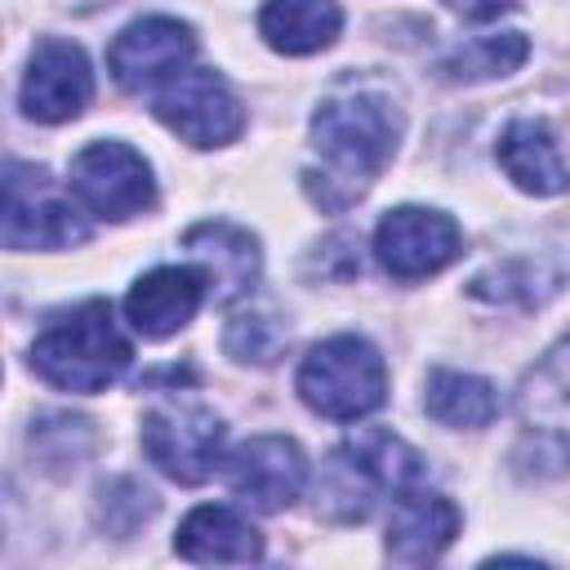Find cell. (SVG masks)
Listing matches in <instances>:
<instances>
[{"label":"cell","instance_id":"cell-1","mask_svg":"<svg viewBox=\"0 0 570 570\" xmlns=\"http://www.w3.org/2000/svg\"><path fill=\"white\" fill-rule=\"evenodd\" d=\"M401 107L379 89H343L325 98L312 116V147L321 151L325 169L307 174L312 200L325 209H343L383 174L401 142Z\"/></svg>","mask_w":570,"mask_h":570},{"label":"cell","instance_id":"cell-2","mask_svg":"<svg viewBox=\"0 0 570 570\" xmlns=\"http://www.w3.org/2000/svg\"><path fill=\"white\" fill-rule=\"evenodd\" d=\"M129 361L134 347L102 298H85L49 316L31 343V370L62 392H102L129 370Z\"/></svg>","mask_w":570,"mask_h":570},{"label":"cell","instance_id":"cell-3","mask_svg":"<svg viewBox=\"0 0 570 570\" xmlns=\"http://www.w3.org/2000/svg\"><path fill=\"white\" fill-rule=\"evenodd\" d=\"M298 396L307 410L334 423H356L387 401V365L361 334H334L316 343L298 365Z\"/></svg>","mask_w":570,"mask_h":570},{"label":"cell","instance_id":"cell-4","mask_svg":"<svg viewBox=\"0 0 570 570\" xmlns=\"http://www.w3.org/2000/svg\"><path fill=\"white\" fill-rule=\"evenodd\" d=\"M517 459L530 472H561L570 463V334L557 338L517 387Z\"/></svg>","mask_w":570,"mask_h":570},{"label":"cell","instance_id":"cell-5","mask_svg":"<svg viewBox=\"0 0 570 570\" xmlns=\"http://www.w3.org/2000/svg\"><path fill=\"white\" fill-rule=\"evenodd\" d=\"M71 196L107 223H125L134 214H147L156 205V178L142 151H134L120 138L85 142L71 156Z\"/></svg>","mask_w":570,"mask_h":570},{"label":"cell","instance_id":"cell-6","mask_svg":"<svg viewBox=\"0 0 570 570\" xmlns=\"http://www.w3.org/2000/svg\"><path fill=\"white\" fill-rule=\"evenodd\" d=\"M223 419L200 401H165L142 414V454L178 485H200L223 454Z\"/></svg>","mask_w":570,"mask_h":570},{"label":"cell","instance_id":"cell-7","mask_svg":"<svg viewBox=\"0 0 570 570\" xmlns=\"http://www.w3.org/2000/svg\"><path fill=\"white\" fill-rule=\"evenodd\" d=\"M89 240V223L53 187L40 165H9L4 178V249H71Z\"/></svg>","mask_w":570,"mask_h":570},{"label":"cell","instance_id":"cell-8","mask_svg":"<svg viewBox=\"0 0 570 570\" xmlns=\"http://www.w3.org/2000/svg\"><path fill=\"white\" fill-rule=\"evenodd\" d=\"M156 120L191 147H227L245 129V107L232 85L209 67H187L151 94Z\"/></svg>","mask_w":570,"mask_h":570},{"label":"cell","instance_id":"cell-9","mask_svg":"<svg viewBox=\"0 0 570 570\" xmlns=\"http://www.w3.org/2000/svg\"><path fill=\"white\" fill-rule=\"evenodd\" d=\"M463 254V232L450 214L428 205H396L374 227V258L396 281H423Z\"/></svg>","mask_w":570,"mask_h":570},{"label":"cell","instance_id":"cell-10","mask_svg":"<svg viewBox=\"0 0 570 570\" xmlns=\"http://www.w3.org/2000/svg\"><path fill=\"white\" fill-rule=\"evenodd\" d=\"M196 58V31L178 18L151 13L129 22L111 49H107V71L125 94H156L174 76H183Z\"/></svg>","mask_w":570,"mask_h":570},{"label":"cell","instance_id":"cell-11","mask_svg":"<svg viewBox=\"0 0 570 570\" xmlns=\"http://www.w3.org/2000/svg\"><path fill=\"white\" fill-rule=\"evenodd\" d=\"M94 98V71H89V58L80 45L71 40H40L31 49V62H27V76H22V111L40 125H62V120H76Z\"/></svg>","mask_w":570,"mask_h":570},{"label":"cell","instance_id":"cell-12","mask_svg":"<svg viewBox=\"0 0 570 570\" xmlns=\"http://www.w3.org/2000/svg\"><path fill=\"white\" fill-rule=\"evenodd\" d=\"M227 485L258 512L289 508L307 485V459L289 436H249L227 454Z\"/></svg>","mask_w":570,"mask_h":570},{"label":"cell","instance_id":"cell-13","mask_svg":"<svg viewBox=\"0 0 570 570\" xmlns=\"http://www.w3.org/2000/svg\"><path fill=\"white\" fill-rule=\"evenodd\" d=\"M205 294H209V276L200 263L151 267L147 276H138L129 285L125 316H129L134 334H142V338H169L200 312Z\"/></svg>","mask_w":570,"mask_h":570},{"label":"cell","instance_id":"cell-14","mask_svg":"<svg viewBox=\"0 0 570 570\" xmlns=\"http://www.w3.org/2000/svg\"><path fill=\"white\" fill-rule=\"evenodd\" d=\"M183 249H191V263L205 267L214 303L232 307V303L254 294L258 272H263V254H258V240L245 227L223 223V218L196 223V227H187Z\"/></svg>","mask_w":570,"mask_h":570},{"label":"cell","instance_id":"cell-15","mask_svg":"<svg viewBox=\"0 0 570 570\" xmlns=\"http://www.w3.org/2000/svg\"><path fill=\"white\" fill-rule=\"evenodd\" d=\"M459 525H463V517H459L454 499L414 485V490H405V494L392 499L383 548L401 566H423V561H436L454 543Z\"/></svg>","mask_w":570,"mask_h":570},{"label":"cell","instance_id":"cell-16","mask_svg":"<svg viewBox=\"0 0 570 570\" xmlns=\"http://www.w3.org/2000/svg\"><path fill=\"white\" fill-rule=\"evenodd\" d=\"M174 552L196 566H249L263 557V534L236 508L200 503L183 517L174 534Z\"/></svg>","mask_w":570,"mask_h":570},{"label":"cell","instance_id":"cell-17","mask_svg":"<svg viewBox=\"0 0 570 570\" xmlns=\"http://www.w3.org/2000/svg\"><path fill=\"white\" fill-rule=\"evenodd\" d=\"M494 160L530 196H561V191H570V165L561 156L557 134L543 120H512L499 134Z\"/></svg>","mask_w":570,"mask_h":570},{"label":"cell","instance_id":"cell-18","mask_svg":"<svg viewBox=\"0 0 570 570\" xmlns=\"http://www.w3.org/2000/svg\"><path fill=\"white\" fill-rule=\"evenodd\" d=\"M338 31H343V9L334 0H263L258 9V36L289 58L330 49Z\"/></svg>","mask_w":570,"mask_h":570},{"label":"cell","instance_id":"cell-19","mask_svg":"<svg viewBox=\"0 0 570 570\" xmlns=\"http://www.w3.org/2000/svg\"><path fill=\"white\" fill-rule=\"evenodd\" d=\"M423 410L441 428H485L499 414V392L481 374L428 370V379H423Z\"/></svg>","mask_w":570,"mask_h":570},{"label":"cell","instance_id":"cell-20","mask_svg":"<svg viewBox=\"0 0 570 570\" xmlns=\"http://www.w3.org/2000/svg\"><path fill=\"white\" fill-rule=\"evenodd\" d=\"M379 481L361 468V459L338 445L325 463H321V481H316V512L330 521H365L374 508Z\"/></svg>","mask_w":570,"mask_h":570},{"label":"cell","instance_id":"cell-21","mask_svg":"<svg viewBox=\"0 0 570 570\" xmlns=\"http://www.w3.org/2000/svg\"><path fill=\"white\" fill-rule=\"evenodd\" d=\"M356 459H361V468L379 481V490H392V494H405V490H414V485H423V454L410 445V441H401L396 432H387V428H361L356 436H347L343 441Z\"/></svg>","mask_w":570,"mask_h":570},{"label":"cell","instance_id":"cell-22","mask_svg":"<svg viewBox=\"0 0 570 570\" xmlns=\"http://www.w3.org/2000/svg\"><path fill=\"white\" fill-rule=\"evenodd\" d=\"M525 53H530V40L521 31H499V36H476V40L454 45L436 62V71L445 80H468L472 85V80H494V76L517 71L525 62Z\"/></svg>","mask_w":570,"mask_h":570},{"label":"cell","instance_id":"cell-23","mask_svg":"<svg viewBox=\"0 0 570 570\" xmlns=\"http://www.w3.org/2000/svg\"><path fill=\"white\" fill-rule=\"evenodd\" d=\"M285 343H289L285 321L272 316V312H258V307L236 312L227 321V334H223L227 356H236L240 365H272L285 352Z\"/></svg>","mask_w":570,"mask_h":570},{"label":"cell","instance_id":"cell-24","mask_svg":"<svg viewBox=\"0 0 570 570\" xmlns=\"http://www.w3.org/2000/svg\"><path fill=\"white\" fill-rule=\"evenodd\" d=\"M445 9L463 13V18H499L503 9H512V0H445Z\"/></svg>","mask_w":570,"mask_h":570}]
</instances>
